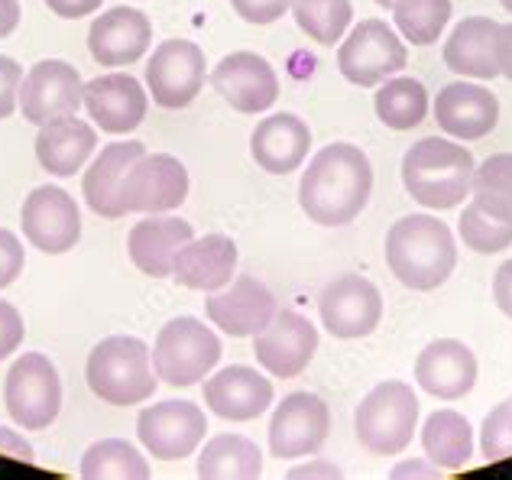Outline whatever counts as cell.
I'll use <instances>...</instances> for the list:
<instances>
[{"instance_id":"1","label":"cell","mask_w":512,"mask_h":480,"mask_svg":"<svg viewBox=\"0 0 512 480\" xmlns=\"http://www.w3.org/2000/svg\"><path fill=\"white\" fill-rule=\"evenodd\" d=\"M373 166L354 143H328L299 182V205L321 228H344L370 202Z\"/></svg>"},{"instance_id":"2","label":"cell","mask_w":512,"mask_h":480,"mask_svg":"<svg viewBox=\"0 0 512 480\" xmlns=\"http://www.w3.org/2000/svg\"><path fill=\"white\" fill-rule=\"evenodd\" d=\"M386 263L406 289H438L457 266L454 231L431 215L399 218L386 234Z\"/></svg>"},{"instance_id":"3","label":"cell","mask_w":512,"mask_h":480,"mask_svg":"<svg viewBox=\"0 0 512 480\" xmlns=\"http://www.w3.org/2000/svg\"><path fill=\"white\" fill-rule=\"evenodd\" d=\"M474 169V156L461 143L425 137L412 143L406 156H402V185L412 195V202L435 211H448L470 195Z\"/></svg>"},{"instance_id":"4","label":"cell","mask_w":512,"mask_h":480,"mask_svg":"<svg viewBox=\"0 0 512 480\" xmlns=\"http://www.w3.org/2000/svg\"><path fill=\"white\" fill-rule=\"evenodd\" d=\"M88 390L107 406H140L156 393L153 351L133 335H111L98 341L85 364Z\"/></svg>"},{"instance_id":"5","label":"cell","mask_w":512,"mask_h":480,"mask_svg":"<svg viewBox=\"0 0 512 480\" xmlns=\"http://www.w3.org/2000/svg\"><path fill=\"white\" fill-rule=\"evenodd\" d=\"M419 429V396L409 383L386 380L360 399L354 412L357 442L370 455H399L412 445V435Z\"/></svg>"},{"instance_id":"6","label":"cell","mask_w":512,"mask_h":480,"mask_svg":"<svg viewBox=\"0 0 512 480\" xmlns=\"http://www.w3.org/2000/svg\"><path fill=\"white\" fill-rule=\"evenodd\" d=\"M221 360V338L192 315L172 318L153 344V370L169 386H195Z\"/></svg>"},{"instance_id":"7","label":"cell","mask_w":512,"mask_h":480,"mask_svg":"<svg viewBox=\"0 0 512 480\" xmlns=\"http://www.w3.org/2000/svg\"><path fill=\"white\" fill-rule=\"evenodd\" d=\"M4 403L10 419L26 432H43L59 419L62 377L46 354H23L13 360L4 380Z\"/></svg>"},{"instance_id":"8","label":"cell","mask_w":512,"mask_h":480,"mask_svg":"<svg viewBox=\"0 0 512 480\" xmlns=\"http://www.w3.org/2000/svg\"><path fill=\"white\" fill-rule=\"evenodd\" d=\"M409 52L386 20H360L338 49V69L350 85L376 88L406 69Z\"/></svg>"},{"instance_id":"9","label":"cell","mask_w":512,"mask_h":480,"mask_svg":"<svg viewBox=\"0 0 512 480\" xmlns=\"http://www.w3.org/2000/svg\"><path fill=\"white\" fill-rule=\"evenodd\" d=\"M188 198V169L172 153H143L120 182V205L130 215H169Z\"/></svg>"},{"instance_id":"10","label":"cell","mask_w":512,"mask_h":480,"mask_svg":"<svg viewBox=\"0 0 512 480\" xmlns=\"http://www.w3.org/2000/svg\"><path fill=\"white\" fill-rule=\"evenodd\" d=\"M205 75V49L195 46L192 39H166L146 62V91L159 108L182 111L205 88Z\"/></svg>"},{"instance_id":"11","label":"cell","mask_w":512,"mask_h":480,"mask_svg":"<svg viewBox=\"0 0 512 480\" xmlns=\"http://www.w3.org/2000/svg\"><path fill=\"white\" fill-rule=\"evenodd\" d=\"M137 435L156 461H182L205 442L208 416L192 399H163L140 412Z\"/></svg>"},{"instance_id":"12","label":"cell","mask_w":512,"mask_h":480,"mask_svg":"<svg viewBox=\"0 0 512 480\" xmlns=\"http://www.w3.org/2000/svg\"><path fill=\"white\" fill-rule=\"evenodd\" d=\"M321 325L341 341H357L373 335L383 322V292L367 276H338L318 296Z\"/></svg>"},{"instance_id":"13","label":"cell","mask_w":512,"mask_h":480,"mask_svg":"<svg viewBox=\"0 0 512 480\" xmlns=\"http://www.w3.org/2000/svg\"><path fill=\"white\" fill-rule=\"evenodd\" d=\"M20 228L36 250L59 257L82 240V208L59 185H39L20 208Z\"/></svg>"},{"instance_id":"14","label":"cell","mask_w":512,"mask_h":480,"mask_svg":"<svg viewBox=\"0 0 512 480\" xmlns=\"http://www.w3.org/2000/svg\"><path fill=\"white\" fill-rule=\"evenodd\" d=\"M331 435V409L315 393H289L269 419V451L279 461L315 455Z\"/></svg>"},{"instance_id":"15","label":"cell","mask_w":512,"mask_h":480,"mask_svg":"<svg viewBox=\"0 0 512 480\" xmlns=\"http://www.w3.org/2000/svg\"><path fill=\"white\" fill-rule=\"evenodd\" d=\"M85 108V82L75 65L62 59H43L23 75L20 111L26 124L43 127L56 117L78 114Z\"/></svg>"},{"instance_id":"16","label":"cell","mask_w":512,"mask_h":480,"mask_svg":"<svg viewBox=\"0 0 512 480\" xmlns=\"http://www.w3.org/2000/svg\"><path fill=\"white\" fill-rule=\"evenodd\" d=\"M318 351V328L295 309H276L260 335H253L256 364L279 380H292L312 364Z\"/></svg>"},{"instance_id":"17","label":"cell","mask_w":512,"mask_h":480,"mask_svg":"<svg viewBox=\"0 0 512 480\" xmlns=\"http://www.w3.org/2000/svg\"><path fill=\"white\" fill-rule=\"evenodd\" d=\"M276 309H279L276 296L256 276H234L224 289L208 292V305H205L211 325L231 338L260 335L273 322Z\"/></svg>"},{"instance_id":"18","label":"cell","mask_w":512,"mask_h":480,"mask_svg":"<svg viewBox=\"0 0 512 480\" xmlns=\"http://www.w3.org/2000/svg\"><path fill=\"white\" fill-rule=\"evenodd\" d=\"M211 88L240 114H263L279 98V75L256 52H231L211 69Z\"/></svg>"},{"instance_id":"19","label":"cell","mask_w":512,"mask_h":480,"mask_svg":"<svg viewBox=\"0 0 512 480\" xmlns=\"http://www.w3.org/2000/svg\"><path fill=\"white\" fill-rule=\"evenodd\" d=\"M85 111L104 133H130L146 120L150 95L133 75L107 72L85 82Z\"/></svg>"},{"instance_id":"20","label":"cell","mask_w":512,"mask_h":480,"mask_svg":"<svg viewBox=\"0 0 512 480\" xmlns=\"http://www.w3.org/2000/svg\"><path fill=\"white\" fill-rule=\"evenodd\" d=\"M153 43V23L143 10L114 7L101 13L88 30V52L104 69H124L146 56Z\"/></svg>"},{"instance_id":"21","label":"cell","mask_w":512,"mask_h":480,"mask_svg":"<svg viewBox=\"0 0 512 480\" xmlns=\"http://www.w3.org/2000/svg\"><path fill=\"white\" fill-rule=\"evenodd\" d=\"M477 357L457 338H435L425 344L419 360H415V383L422 386L428 396L454 403L464 399L477 383Z\"/></svg>"},{"instance_id":"22","label":"cell","mask_w":512,"mask_h":480,"mask_svg":"<svg viewBox=\"0 0 512 480\" xmlns=\"http://www.w3.org/2000/svg\"><path fill=\"white\" fill-rule=\"evenodd\" d=\"M435 120L444 133H451L454 140H483L487 133L500 124V101L490 88L474 85V82H451L438 91L435 104Z\"/></svg>"},{"instance_id":"23","label":"cell","mask_w":512,"mask_h":480,"mask_svg":"<svg viewBox=\"0 0 512 480\" xmlns=\"http://www.w3.org/2000/svg\"><path fill=\"white\" fill-rule=\"evenodd\" d=\"M273 383L247 364H231L205 380V406L218 419L250 422L273 406Z\"/></svg>"},{"instance_id":"24","label":"cell","mask_w":512,"mask_h":480,"mask_svg":"<svg viewBox=\"0 0 512 480\" xmlns=\"http://www.w3.org/2000/svg\"><path fill=\"white\" fill-rule=\"evenodd\" d=\"M195 237V228L175 215H146L130 228L127 253L140 273L153 279H166L175 270L179 250Z\"/></svg>"},{"instance_id":"25","label":"cell","mask_w":512,"mask_h":480,"mask_svg":"<svg viewBox=\"0 0 512 480\" xmlns=\"http://www.w3.org/2000/svg\"><path fill=\"white\" fill-rule=\"evenodd\" d=\"M312 150V127L299 114H273L256 124L250 137V156L269 176H289Z\"/></svg>"},{"instance_id":"26","label":"cell","mask_w":512,"mask_h":480,"mask_svg":"<svg viewBox=\"0 0 512 480\" xmlns=\"http://www.w3.org/2000/svg\"><path fill=\"white\" fill-rule=\"evenodd\" d=\"M237 273V244L227 234L192 237L175 257L172 279L195 292H218Z\"/></svg>"},{"instance_id":"27","label":"cell","mask_w":512,"mask_h":480,"mask_svg":"<svg viewBox=\"0 0 512 480\" xmlns=\"http://www.w3.org/2000/svg\"><path fill=\"white\" fill-rule=\"evenodd\" d=\"M143 153H146V146L140 140H117V143L101 146V153L94 156V163L88 166L82 179V195H85V205L98 218L117 221L127 215L124 205H120V182H124L130 166L137 163Z\"/></svg>"},{"instance_id":"28","label":"cell","mask_w":512,"mask_h":480,"mask_svg":"<svg viewBox=\"0 0 512 480\" xmlns=\"http://www.w3.org/2000/svg\"><path fill=\"white\" fill-rule=\"evenodd\" d=\"M98 150V130L85 124L78 114L56 117L36 133V159L49 176L69 179Z\"/></svg>"},{"instance_id":"29","label":"cell","mask_w":512,"mask_h":480,"mask_svg":"<svg viewBox=\"0 0 512 480\" xmlns=\"http://www.w3.org/2000/svg\"><path fill=\"white\" fill-rule=\"evenodd\" d=\"M496 33L500 23L490 17H467L454 26V33L444 43V65L464 78L477 82H493L500 75V59H496Z\"/></svg>"},{"instance_id":"30","label":"cell","mask_w":512,"mask_h":480,"mask_svg":"<svg viewBox=\"0 0 512 480\" xmlns=\"http://www.w3.org/2000/svg\"><path fill=\"white\" fill-rule=\"evenodd\" d=\"M422 448L441 471H457L474 458V429L461 412L438 409L422 425Z\"/></svg>"},{"instance_id":"31","label":"cell","mask_w":512,"mask_h":480,"mask_svg":"<svg viewBox=\"0 0 512 480\" xmlns=\"http://www.w3.org/2000/svg\"><path fill=\"white\" fill-rule=\"evenodd\" d=\"M195 471L205 480H250L263 474V455L247 435H214L201 448Z\"/></svg>"},{"instance_id":"32","label":"cell","mask_w":512,"mask_h":480,"mask_svg":"<svg viewBox=\"0 0 512 480\" xmlns=\"http://www.w3.org/2000/svg\"><path fill=\"white\" fill-rule=\"evenodd\" d=\"M428 108H431V98L419 78L393 75V78H386L383 85H376L373 111L380 117V124H386L389 130L419 127L428 117Z\"/></svg>"},{"instance_id":"33","label":"cell","mask_w":512,"mask_h":480,"mask_svg":"<svg viewBox=\"0 0 512 480\" xmlns=\"http://www.w3.org/2000/svg\"><path fill=\"white\" fill-rule=\"evenodd\" d=\"M78 474L88 480H146L150 461L127 438H101L82 455Z\"/></svg>"},{"instance_id":"34","label":"cell","mask_w":512,"mask_h":480,"mask_svg":"<svg viewBox=\"0 0 512 480\" xmlns=\"http://www.w3.org/2000/svg\"><path fill=\"white\" fill-rule=\"evenodd\" d=\"M292 17L318 46H338L354 20V4L350 0H292Z\"/></svg>"},{"instance_id":"35","label":"cell","mask_w":512,"mask_h":480,"mask_svg":"<svg viewBox=\"0 0 512 480\" xmlns=\"http://www.w3.org/2000/svg\"><path fill=\"white\" fill-rule=\"evenodd\" d=\"M470 198L487 215L512 221V153H493L483 159L470 179Z\"/></svg>"},{"instance_id":"36","label":"cell","mask_w":512,"mask_h":480,"mask_svg":"<svg viewBox=\"0 0 512 480\" xmlns=\"http://www.w3.org/2000/svg\"><path fill=\"white\" fill-rule=\"evenodd\" d=\"M451 10V0H396V30L412 46H431L448 26Z\"/></svg>"},{"instance_id":"37","label":"cell","mask_w":512,"mask_h":480,"mask_svg":"<svg viewBox=\"0 0 512 480\" xmlns=\"http://www.w3.org/2000/svg\"><path fill=\"white\" fill-rule=\"evenodd\" d=\"M457 234H461L464 247H470L474 253H503L512 247V221H500L487 215L477 202H470L461 211Z\"/></svg>"},{"instance_id":"38","label":"cell","mask_w":512,"mask_h":480,"mask_svg":"<svg viewBox=\"0 0 512 480\" xmlns=\"http://www.w3.org/2000/svg\"><path fill=\"white\" fill-rule=\"evenodd\" d=\"M480 451L487 461L512 458V403H500L480 429Z\"/></svg>"},{"instance_id":"39","label":"cell","mask_w":512,"mask_h":480,"mask_svg":"<svg viewBox=\"0 0 512 480\" xmlns=\"http://www.w3.org/2000/svg\"><path fill=\"white\" fill-rule=\"evenodd\" d=\"M23 266H26L23 240L13 231L0 228V289H7L13 279H20Z\"/></svg>"},{"instance_id":"40","label":"cell","mask_w":512,"mask_h":480,"mask_svg":"<svg viewBox=\"0 0 512 480\" xmlns=\"http://www.w3.org/2000/svg\"><path fill=\"white\" fill-rule=\"evenodd\" d=\"M20 85H23L20 62L10 56H0V120H7L20 108Z\"/></svg>"},{"instance_id":"41","label":"cell","mask_w":512,"mask_h":480,"mask_svg":"<svg viewBox=\"0 0 512 480\" xmlns=\"http://www.w3.org/2000/svg\"><path fill=\"white\" fill-rule=\"evenodd\" d=\"M231 7L240 20H247L253 26H266L276 23L286 10H292V0H231Z\"/></svg>"},{"instance_id":"42","label":"cell","mask_w":512,"mask_h":480,"mask_svg":"<svg viewBox=\"0 0 512 480\" xmlns=\"http://www.w3.org/2000/svg\"><path fill=\"white\" fill-rule=\"evenodd\" d=\"M26 338L23 315L17 312V305H10L0 299V360H7L20 351V344Z\"/></svg>"},{"instance_id":"43","label":"cell","mask_w":512,"mask_h":480,"mask_svg":"<svg viewBox=\"0 0 512 480\" xmlns=\"http://www.w3.org/2000/svg\"><path fill=\"white\" fill-rule=\"evenodd\" d=\"M0 455H7L13 461H23V464H33L36 461V451L33 445L26 442L20 432L7 429V425H0Z\"/></svg>"},{"instance_id":"44","label":"cell","mask_w":512,"mask_h":480,"mask_svg":"<svg viewBox=\"0 0 512 480\" xmlns=\"http://www.w3.org/2000/svg\"><path fill=\"white\" fill-rule=\"evenodd\" d=\"M104 0H46V7L62 20H85L101 10Z\"/></svg>"},{"instance_id":"45","label":"cell","mask_w":512,"mask_h":480,"mask_svg":"<svg viewBox=\"0 0 512 480\" xmlns=\"http://www.w3.org/2000/svg\"><path fill=\"white\" fill-rule=\"evenodd\" d=\"M493 302L500 305L506 318H512V257L493 276Z\"/></svg>"},{"instance_id":"46","label":"cell","mask_w":512,"mask_h":480,"mask_svg":"<svg viewBox=\"0 0 512 480\" xmlns=\"http://www.w3.org/2000/svg\"><path fill=\"white\" fill-rule=\"evenodd\" d=\"M496 59H500V75L512 82V23H500L496 33Z\"/></svg>"},{"instance_id":"47","label":"cell","mask_w":512,"mask_h":480,"mask_svg":"<svg viewBox=\"0 0 512 480\" xmlns=\"http://www.w3.org/2000/svg\"><path fill=\"white\" fill-rule=\"evenodd\" d=\"M20 17H23L20 0H0V39L10 36L13 30H17V26H20Z\"/></svg>"},{"instance_id":"48","label":"cell","mask_w":512,"mask_h":480,"mask_svg":"<svg viewBox=\"0 0 512 480\" xmlns=\"http://www.w3.org/2000/svg\"><path fill=\"white\" fill-rule=\"evenodd\" d=\"M441 474V468L438 464H425V461H402V464H396L393 468V477H438Z\"/></svg>"},{"instance_id":"49","label":"cell","mask_w":512,"mask_h":480,"mask_svg":"<svg viewBox=\"0 0 512 480\" xmlns=\"http://www.w3.org/2000/svg\"><path fill=\"white\" fill-rule=\"evenodd\" d=\"M289 477H341V468H334L331 461H315V464H299V468H292Z\"/></svg>"},{"instance_id":"50","label":"cell","mask_w":512,"mask_h":480,"mask_svg":"<svg viewBox=\"0 0 512 480\" xmlns=\"http://www.w3.org/2000/svg\"><path fill=\"white\" fill-rule=\"evenodd\" d=\"M373 4H380V7H386V10H393V7H396V0H373Z\"/></svg>"},{"instance_id":"51","label":"cell","mask_w":512,"mask_h":480,"mask_svg":"<svg viewBox=\"0 0 512 480\" xmlns=\"http://www.w3.org/2000/svg\"><path fill=\"white\" fill-rule=\"evenodd\" d=\"M500 4H503V10H509V13H512V0H500Z\"/></svg>"},{"instance_id":"52","label":"cell","mask_w":512,"mask_h":480,"mask_svg":"<svg viewBox=\"0 0 512 480\" xmlns=\"http://www.w3.org/2000/svg\"><path fill=\"white\" fill-rule=\"evenodd\" d=\"M509 403H512V399H509Z\"/></svg>"}]
</instances>
